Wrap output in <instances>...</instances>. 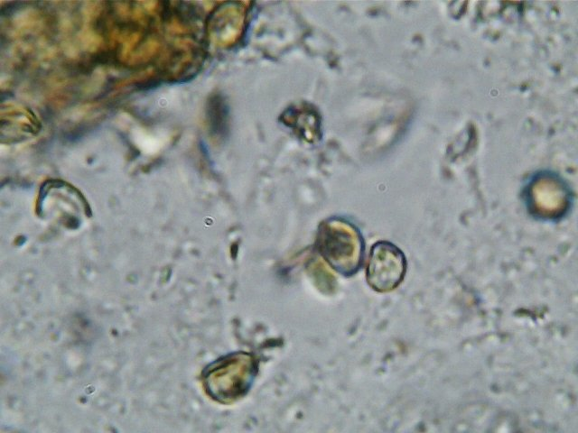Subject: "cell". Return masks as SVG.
<instances>
[{"label": "cell", "mask_w": 578, "mask_h": 433, "mask_svg": "<svg viewBox=\"0 0 578 433\" xmlns=\"http://www.w3.org/2000/svg\"><path fill=\"white\" fill-rule=\"evenodd\" d=\"M318 248L325 261L340 274L352 275L362 264V235L355 226L345 220L331 219L321 225Z\"/></svg>", "instance_id": "6da1fadb"}, {"label": "cell", "mask_w": 578, "mask_h": 433, "mask_svg": "<svg viewBox=\"0 0 578 433\" xmlns=\"http://www.w3.org/2000/svg\"><path fill=\"white\" fill-rule=\"evenodd\" d=\"M406 258L403 251L388 241L375 243L369 252L366 280L378 292H389L403 281L406 272Z\"/></svg>", "instance_id": "7a4b0ae2"}, {"label": "cell", "mask_w": 578, "mask_h": 433, "mask_svg": "<svg viewBox=\"0 0 578 433\" xmlns=\"http://www.w3.org/2000/svg\"><path fill=\"white\" fill-rule=\"evenodd\" d=\"M527 195L530 212L542 220L562 218L570 207L569 190L561 180L550 174L535 178Z\"/></svg>", "instance_id": "3957f363"}]
</instances>
